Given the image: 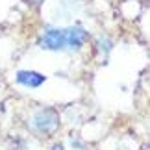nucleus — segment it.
<instances>
[{"label":"nucleus","mask_w":150,"mask_h":150,"mask_svg":"<svg viewBox=\"0 0 150 150\" xmlns=\"http://www.w3.org/2000/svg\"><path fill=\"white\" fill-rule=\"evenodd\" d=\"M39 48L43 50H65V32L63 28H47L39 39Z\"/></svg>","instance_id":"obj_1"},{"label":"nucleus","mask_w":150,"mask_h":150,"mask_svg":"<svg viewBox=\"0 0 150 150\" xmlns=\"http://www.w3.org/2000/svg\"><path fill=\"white\" fill-rule=\"evenodd\" d=\"M32 128L35 132H41V134H50L57 128V115L52 109H43L39 111L35 117L32 119Z\"/></svg>","instance_id":"obj_2"},{"label":"nucleus","mask_w":150,"mask_h":150,"mask_svg":"<svg viewBox=\"0 0 150 150\" xmlns=\"http://www.w3.org/2000/svg\"><path fill=\"white\" fill-rule=\"evenodd\" d=\"M65 32V50L69 52H76L83 47V43L87 41V32L80 26H71V28H63Z\"/></svg>","instance_id":"obj_3"},{"label":"nucleus","mask_w":150,"mask_h":150,"mask_svg":"<svg viewBox=\"0 0 150 150\" xmlns=\"http://www.w3.org/2000/svg\"><path fill=\"white\" fill-rule=\"evenodd\" d=\"M47 76L41 72H35V71H19L17 72V83L24 85L28 89H35L39 85L45 83Z\"/></svg>","instance_id":"obj_4"},{"label":"nucleus","mask_w":150,"mask_h":150,"mask_svg":"<svg viewBox=\"0 0 150 150\" xmlns=\"http://www.w3.org/2000/svg\"><path fill=\"white\" fill-rule=\"evenodd\" d=\"M98 47H100V50L104 48V50H106V54H108V52L113 48V43L109 41V39H106V37H104V39L100 37V39H98Z\"/></svg>","instance_id":"obj_5"},{"label":"nucleus","mask_w":150,"mask_h":150,"mask_svg":"<svg viewBox=\"0 0 150 150\" xmlns=\"http://www.w3.org/2000/svg\"><path fill=\"white\" fill-rule=\"evenodd\" d=\"M52 150H63V146L61 145H54V146H52Z\"/></svg>","instance_id":"obj_6"},{"label":"nucleus","mask_w":150,"mask_h":150,"mask_svg":"<svg viewBox=\"0 0 150 150\" xmlns=\"http://www.w3.org/2000/svg\"><path fill=\"white\" fill-rule=\"evenodd\" d=\"M30 2H32V4H41L43 0H30Z\"/></svg>","instance_id":"obj_7"}]
</instances>
